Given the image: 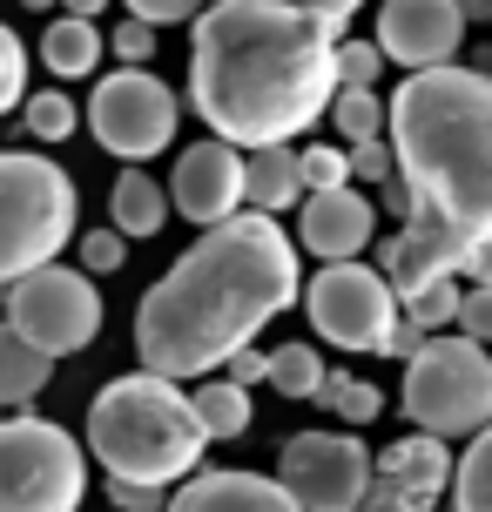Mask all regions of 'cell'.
Returning <instances> with one entry per match:
<instances>
[{
	"mask_svg": "<svg viewBox=\"0 0 492 512\" xmlns=\"http://www.w3.org/2000/svg\"><path fill=\"white\" fill-rule=\"evenodd\" d=\"M162 512H297V499L263 472H189Z\"/></svg>",
	"mask_w": 492,
	"mask_h": 512,
	"instance_id": "cell-16",
	"label": "cell"
},
{
	"mask_svg": "<svg viewBox=\"0 0 492 512\" xmlns=\"http://www.w3.org/2000/svg\"><path fill=\"white\" fill-rule=\"evenodd\" d=\"M21 122H27V142H34V149H61L81 128V108L68 102V88H41V95L21 102Z\"/></svg>",
	"mask_w": 492,
	"mask_h": 512,
	"instance_id": "cell-26",
	"label": "cell"
},
{
	"mask_svg": "<svg viewBox=\"0 0 492 512\" xmlns=\"http://www.w3.org/2000/svg\"><path fill=\"white\" fill-rule=\"evenodd\" d=\"M398 411L412 418V432H432L445 445L452 438H479L492 425V351L459 331L425 337L418 358L405 364Z\"/></svg>",
	"mask_w": 492,
	"mask_h": 512,
	"instance_id": "cell-6",
	"label": "cell"
},
{
	"mask_svg": "<svg viewBox=\"0 0 492 512\" xmlns=\"http://www.w3.org/2000/svg\"><path fill=\"white\" fill-rule=\"evenodd\" d=\"M0 324H7V290H0Z\"/></svg>",
	"mask_w": 492,
	"mask_h": 512,
	"instance_id": "cell-46",
	"label": "cell"
},
{
	"mask_svg": "<svg viewBox=\"0 0 492 512\" xmlns=\"http://www.w3.org/2000/svg\"><path fill=\"white\" fill-rule=\"evenodd\" d=\"M209 378H230V384H243V391H257V384H270V351L243 344V351H230L223 371H209Z\"/></svg>",
	"mask_w": 492,
	"mask_h": 512,
	"instance_id": "cell-37",
	"label": "cell"
},
{
	"mask_svg": "<svg viewBox=\"0 0 492 512\" xmlns=\"http://www.w3.org/2000/svg\"><path fill=\"white\" fill-rule=\"evenodd\" d=\"M0 418H7V411H0Z\"/></svg>",
	"mask_w": 492,
	"mask_h": 512,
	"instance_id": "cell-47",
	"label": "cell"
},
{
	"mask_svg": "<svg viewBox=\"0 0 492 512\" xmlns=\"http://www.w3.org/2000/svg\"><path fill=\"white\" fill-rule=\"evenodd\" d=\"M108 0H61V14H75V21H95Z\"/></svg>",
	"mask_w": 492,
	"mask_h": 512,
	"instance_id": "cell-43",
	"label": "cell"
},
{
	"mask_svg": "<svg viewBox=\"0 0 492 512\" xmlns=\"http://www.w3.org/2000/svg\"><path fill=\"white\" fill-rule=\"evenodd\" d=\"M81 230L75 176L41 149H0V290L61 263Z\"/></svg>",
	"mask_w": 492,
	"mask_h": 512,
	"instance_id": "cell-5",
	"label": "cell"
},
{
	"mask_svg": "<svg viewBox=\"0 0 492 512\" xmlns=\"http://www.w3.org/2000/svg\"><path fill=\"white\" fill-rule=\"evenodd\" d=\"M108 54H115L122 68H149V61H156V27L122 14V21H115V34H108Z\"/></svg>",
	"mask_w": 492,
	"mask_h": 512,
	"instance_id": "cell-33",
	"label": "cell"
},
{
	"mask_svg": "<svg viewBox=\"0 0 492 512\" xmlns=\"http://www.w3.org/2000/svg\"><path fill=\"white\" fill-rule=\"evenodd\" d=\"M189 34V108L230 149H290L331 115L337 34L290 0H209Z\"/></svg>",
	"mask_w": 492,
	"mask_h": 512,
	"instance_id": "cell-1",
	"label": "cell"
},
{
	"mask_svg": "<svg viewBox=\"0 0 492 512\" xmlns=\"http://www.w3.org/2000/svg\"><path fill=\"white\" fill-rule=\"evenodd\" d=\"M277 486L297 512H358L371 492V445L358 432H297L277 445Z\"/></svg>",
	"mask_w": 492,
	"mask_h": 512,
	"instance_id": "cell-11",
	"label": "cell"
},
{
	"mask_svg": "<svg viewBox=\"0 0 492 512\" xmlns=\"http://www.w3.org/2000/svg\"><path fill=\"white\" fill-rule=\"evenodd\" d=\"M81 122H88V135H95L108 155H122L129 169H142L149 155L176 149L182 102H176V88L162 75H149V68H115V75L95 81Z\"/></svg>",
	"mask_w": 492,
	"mask_h": 512,
	"instance_id": "cell-9",
	"label": "cell"
},
{
	"mask_svg": "<svg viewBox=\"0 0 492 512\" xmlns=\"http://www.w3.org/2000/svg\"><path fill=\"white\" fill-rule=\"evenodd\" d=\"M102 54H108V41L95 34V21H75V14H54L48 34H41V61L61 81H88L102 68Z\"/></svg>",
	"mask_w": 492,
	"mask_h": 512,
	"instance_id": "cell-21",
	"label": "cell"
},
{
	"mask_svg": "<svg viewBox=\"0 0 492 512\" xmlns=\"http://www.w3.org/2000/svg\"><path fill=\"white\" fill-rule=\"evenodd\" d=\"M297 176H304V196L311 189H344L351 182V162L337 142H311V149H297Z\"/></svg>",
	"mask_w": 492,
	"mask_h": 512,
	"instance_id": "cell-30",
	"label": "cell"
},
{
	"mask_svg": "<svg viewBox=\"0 0 492 512\" xmlns=\"http://www.w3.org/2000/svg\"><path fill=\"white\" fill-rule=\"evenodd\" d=\"M358 512H432V506H425V499H412V492H398V486H385V479L371 472V492H364Z\"/></svg>",
	"mask_w": 492,
	"mask_h": 512,
	"instance_id": "cell-39",
	"label": "cell"
},
{
	"mask_svg": "<svg viewBox=\"0 0 492 512\" xmlns=\"http://www.w3.org/2000/svg\"><path fill=\"white\" fill-rule=\"evenodd\" d=\"M378 75H385L378 41H337V88H378Z\"/></svg>",
	"mask_w": 492,
	"mask_h": 512,
	"instance_id": "cell-32",
	"label": "cell"
},
{
	"mask_svg": "<svg viewBox=\"0 0 492 512\" xmlns=\"http://www.w3.org/2000/svg\"><path fill=\"white\" fill-rule=\"evenodd\" d=\"M189 405H196V418H203L209 445H216V438H243L250 425H257L250 391H243V384H230V378H203L196 391H189Z\"/></svg>",
	"mask_w": 492,
	"mask_h": 512,
	"instance_id": "cell-22",
	"label": "cell"
},
{
	"mask_svg": "<svg viewBox=\"0 0 492 512\" xmlns=\"http://www.w3.org/2000/svg\"><path fill=\"white\" fill-rule=\"evenodd\" d=\"M459 14H466V27L472 21H492V0H459Z\"/></svg>",
	"mask_w": 492,
	"mask_h": 512,
	"instance_id": "cell-44",
	"label": "cell"
},
{
	"mask_svg": "<svg viewBox=\"0 0 492 512\" xmlns=\"http://www.w3.org/2000/svg\"><path fill=\"white\" fill-rule=\"evenodd\" d=\"M27 102V41L0 21V115H14Z\"/></svg>",
	"mask_w": 492,
	"mask_h": 512,
	"instance_id": "cell-31",
	"label": "cell"
},
{
	"mask_svg": "<svg viewBox=\"0 0 492 512\" xmlns=\"http://www.w3.org/2000/svg\"><path fill=\"white\" fill-rule=\"evenodd\" d=\"M162 189H169V209H176L182 223L216 230V223L243 216V149L203 135V142H189L176 155V176L162 182Z\"/></svg>",
	"mask_w": 492,
	"mask_h": 512,
	"instance_id": "cell-13",
	"label": "cell"
},
{
	"mask_svg": "<svg viewBox=\"0 0 492 512\" xmlns=\"http://www.w3.org/2000/svg\"><path fill=\"white\" fill-rule=\"evenodd\" d=\"M385 128L418 223L459 243L492 236V75L459 61L405 75L385 102Z\"/></svg>",
	"mask_w": 492,
	"mask_h": 512,
	"instance_id": "cell-3",
	"label": "cell"
},
{
	"mask_svg": "<svg viewBox=\"0 0 492 512\" xmlns=\"http://www.w3.org/2000/svg\"><path fill=\"white\" fill-rule=\"evenodd\" d=\"M21 7H34V14H48V7H61V0H21Z\"/></svg>",
	"mask_w": 492,
	"mask_h": 512,
	"instance_id": "cell-45",
	"label": "cell"
},
{
	"mask_svg": "<svg viewBox=\"0 0 492 512\" xmlns=\"http://www.w3.org/2000/svg\"><path fill=\"white\" fill-rule=\"evenodd\" d=\"M108 506H115V512H162V506H169V492H156V486H122V479H108Z\"/></svg>",
	"mask_w": 492,
	"mask_h": 512,
	"instance_id": "cell-38",
	"label": "cell"
},
{
	"mask_svg": "<svg viewBox=\"0 0 492 512\" xmlns=\"http://www.w3.org/2000/svg\"><path fill=\"white\" fill-rule=\"evenodd\" d=\"M344 162H351V176H358V182H378V189L398 176V162H391V142H385V135H378V142H351V149H344Z\"/></svg>",
	"mask_w": 492,
	"mask_h": 512,
	"instance_id": "cell-35",
	"label": "cell"
},
{
	"mask_svg": "<svg viewBox=\"0 0 492 512\" xmlns=\"http://www.w3.org/2000/svg\"><path fill=\"white\" fill-rule=\"evenodd\" d=\"M459 297H466V283L445 277V283H432L425 297H412V304H405V317H412L425 337H445L452 324H459Z\"/></svg>",
	"mask_w": 492,
	"mask_h": 512,
	"instance_id": "cell-28",
	"label": "cell"
},
{
	"mask_svg": "<svg viewBox=\"0 0 492 512\" xmlns=\"http://www.w3.org/2000/svg\"><path fill=\"white\" fill-rule=\"evenodd\" d=\"M290 7H304V14H317V21H331L337 34L351 27V14H358L364 0H290Z\"/></svg>",
	"mask_w": 492,
	"mask_h": 512,
	"instance_id": "cell-41",
	"label": "cell"
},
{
	"mask_svg": "<svg viewBox=\"0 0 492 512\" xmlns=\"http://www.w3.org/2000/svg\"><path fill=\"white\" fill-rule=\"evenodd\" d=\"M452 445L432 432H405V438H391L385 452H371V472L385 479V486L398 492H412V499H425V506H439L445 492H452Z\"/></svg>",
	"mask_w": 492,
	"mask_h": 512,
	"instance_id": "cell-17",
	"label": "cell"
},
{
	"mask_svg": "<svg viewBox=\"0 0 492 512\" xmlns=\"http://www.w3.org/2000/svg\"><path fill=\"white\" fill-rule=\"evenodd\" d=\"M452 512H492V425L466 438V452L452 465Z\"/></svg>",
	"mask_w": 492,
	"mask_h": 512,
	"instance_id": "cell-25",
	"label": "cell"
},
{
	"mask_svg": "<svg viewBox=\"0 0 492 512\" xmlns=\"http://www.w3.org/2000/svg\"><path fill=\"white\" fill-rule=\"evenodd\" d=\"M129 21H149V27H176V21H196L209 0H122Z\"/></svg>",
	"mask_w": 492,
	"mask_h": 512,
	"instance_id": "cell-36",
	"label": "cell"
},
{
	"mask_svg": "<svg viewBox=\"0 0 492 512\" xmlns=\"http://www.w3.org/2000/svg\"><path fill=\"white\" fill-rule=\"evenodd\" d=\"M331 122H337V142H378L385 135V95L378 88H337L331 95Z\"/></svg>",
	"mask_w": 492,
	"mask_h": 512,
	"instance_id": "cell-27",
	"label": "cell"
},
{
	"mask_svg": "<svg viewBox=\"0 0 492 512\" xmlns=\"http://www.w3.org/2000/svg\"><path fill=\"white\" fill-rule=\"evenodd\" d=\"M371 236H378V203L344 182V189H311L297 203V236L290 243L311 263H358L371 250Z\"/></svg>",
	"mask_w": 492,
	"mask_h": 512,
	"instance_id": "cell-14",
	"label": "cell"
},
{
	"mask_svg": "<svg viewBox=\"0 0 492 512\" xmlns=\"http://www.w3.org/2000/svg\"><path fill=\"white\" fill-rule=\"evenodd\" d=\"M459 277H466V283H492V236L466 243V256H459Z\"/></svg>",
	"mask_w": 492,
	"mask_h": 512,
	"instance_id": "cell-42",
	"label": "cell"
},
{
	"mask_svg": "<svg viewBox=\"0 0 492 512\" xmlns=\"http://www.w3.org/2000/svg\"><path fill=\"white\" fill-rule=\"evenodd\" d=\"M169 223V189H162L149 169H122L115 189H108V230H122L129 243H149Z\"/></svg>",
	"mask_w": 492,
	"mask_h": 512,
	"instance_id": "cell-19",
	"label": "cell"
},
{
	"mask_svg": "<svg viewBox=\"0 0 492 512\" xmlns=\"http://www.w3.org/2000/svg\"><path fill=\"white\" fill-rule=\"evenodd\" d=\"M75 263L88 270V277H115L122 263H129V236L122 230H75Z\"/></svg>",
	"mask_w": 492,
	"mask_h": 512,
	"instance_id": "cell-29",
	"label": "cell"
},
{
	"mask_svg": "<svg viewBox=\"0 0 492 512\" xmlns=\"http://www.w3.org/2000/svg\"><path fill=\"white\" fill-rule=\"evenodd\" d=\"M102 290L88 270H68V263H48L7 290V324L41 351V358H81L95 337H102Z\"/></svg>",
	"mask_w": 492,
	"mask_h": 512,
	"instance_id": "cell-10",
	"label": "cell"
},
{
	"mask_svg": "<svg viewBox=\"0 0 492 512\" xmlns=\"http://www.w3.org/2000/svg\"><path fill=\"white\" fill-rule=\"evenodd\" d=\"M459 256H466L459 236H445V230H432V223L405 216V223L378 243V277L391 283V297H398V304H412V297H425L432 283L459 277Z\"/></svg>",
	"mask_w": 492,
	"mask_h": 512,
	"instance_id": "cell-15",
	"label": "cell"
},
{
	"mask_svg": "<svg viewBox=\"0 0 492 512\" xmlns=\"http://www.w3.org/2000/svg\"><path fill=\"white\" fill-rule=\"evenodd\" d=\"M88 459L102 465L108 479L122 486H156L176 492L189 472H203L209 432L189 391L176 378H156V371H122L95 391L88 405Z\"/></svg>",
	"mask_w": 492,
	"mask_h": 512,
	"instance_id": "cell-4",
	"label": "cell"
},
{
	"mask_svg": "<svg viewBox=\"0 0 492 512\" xmlns=\"http://www.w3.org/2000/svg\"><path fill=\"white\" fill-rule=\"evenodd\" d=\"M418 344H425V331H418L412 317H398V324H391V337H385V358L412 364V358H418Z\"/></svg>",
	"mask_w": 492,
	"mask_h": 512,
	"instance_id": "cell-40",
	"label": "cell"
},
{
	"mask_svg": "<svg viewBox=\"0 0 492 512\" xmlns=\"http://www.w3.org/2000/svg\"><path fill=\"white\" fill-rule=\"evenodd\" d=\"M304 297V250L270 216L203 230L135 304V364L156 378H209L230 351L257 344Z\"/></svg>",
	"mask_w": 492,
	"mask_h": 512,
	"instance_id": "cell-2",
	"label": "cell"
},
{
	"mask_svg": "<svg viewBox=\"0 0 492 512\" xmlns=\"http://www.w3.org/2000/svg\"><path fill=\"white\" fill-rule=\"evenodd\" d=\"M54 384V358H41L14 324H0V411H27Z\"/></svg>",
	"mask_w": 492,
	"mask_h": 512,
	"instance_id": "cell-20",
	"label": "cell"
},
{
	"mask_svg": "<svg viewBox=\"0 0 492 512\" xmlns=\"http://www.w3.org/2000/svg\"><path fill=\"white\" fill-rule=\"evenodd\" d=\"M88 445L41 411L0 418V512H81Z\"/></svg>",
	"mask_w": 492,
	"mask_h": 512,
	"instance_id": "cell-7",
	"label": "cell"
},
{
	"mask_svg": "<svg viewBox=\"0 0 492 512\" xmlns=\"http://www.w3.org/2000/svg\"><path fill=\"white\" fill-rule=\"evenodd\" d=\"M304 203V176H297V149H257L243 155V209L250 216H284Z\"/></svg>",
	"mask_w": 492,
	"mask_h": 512,
	"instance_id": "cell-18",
	"label": "cell"
},
{
	"mask_svg": "<svg viewBox=\"0 0 492 512\" xmlns=\"http://www.w3.org/2000/svg\"><path fill=\"white\" fill-rule=\"evenodd\" d=\"M452 331L492 351V283H466V297H459V324H452Z\"/></svg>",
	"mask_w": 492,
	"mask_h": 512,
	"instance_id": "cell-34",
	"label": "cell"
},
{
	"mask_svg": "<svg viewBox=\"0 0 492 512\" xmlns=\"http://www.w3.org/2000/svg\"><path fill=\"white\" fill-rule=\"evenodd\" d=\"M324 371H331V364H324L317 344H277V351H270V391L290 398V405H311V391L324 384Z\"/></svg>",
	"mask_w": 492,
	"mask_h": 512,
	"instance_id": "cell-24",
	"label": "cell"
},
{
	"mask_svg": "<svg viewBox=\"0 0 492 512\" xmlns=\"http://www.w3.org/2000/svg\"><path fill=\"white\" fill-rule=\"evenodd\" d=\"M371 41L385 54V68L398 61L405 75H425V68L459 61V48H466V14H459V0H385Z\"/></svg>",
	"mask_w": 492,
	"mask_h": 512,
	"instance_id": "cell-12",
	"label": "cell"
},
{
	"mask_svg": "<svg viewBox=\"0 0 492 512\" xmlns=\"http://www.w3.org/2000/svg\"><path fill=\"white\" fill-rule=\"evenodd\" d=\"M304 317H311L317 344H337L351 358H385L391 324L405 317V304L391 297V283L378 277V263H317V277L304 283Z\"/></svg>",
	"mask_w": 492,
	"mask_h": 512,
	"instance_id": "cell-8",
	"label": "cell"
},
{
	"mask_svg": "<svg viewBox=\"0 0 492 512\" xmlns=\"http://www.w3.org/2000/svg\"><path fill=\"white\" fill-rule=\"evenodd\" d=\"M311 405L331 411L337 425H371V418L385 411V391L364 384V378H351V371H324V384L311 391Z\"/></svg>",
	"mask_w": 492,
	"mask_h": 512,
	"instance_id": "cell-23",
	"label": "cell"
}]
</instances>
